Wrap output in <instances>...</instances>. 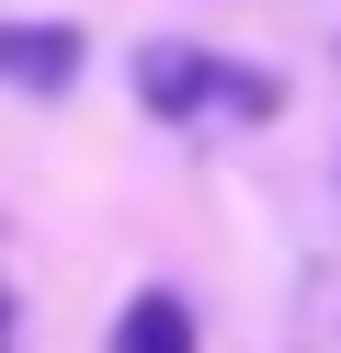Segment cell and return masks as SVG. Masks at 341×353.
I'll return each mask as SVG.
<instances>
[{
  "label": "cell",
  "instance_id": "cell-1",
  "mask_svg": "<svg viewBox=\"0 0 341 353\" xmlns=\"http://www.w3.org/2000/svg\"><path fill=\"white\" fill-rule=\"evenodd\" d=\"M227 92V57H205V46H136V103L148 114H205V103Z\"/></svg>",
  "mask_w": 341,
  "mask_h": 353
},
{
  "label": "cell",
  "instance_id": "cell-2",
  "mask_svg": "<svg viewBox=\"0 0 341 353\" xmlns=\"http://www.w3.org/2000/svg\"><path fill=\"white\" fill-rule=\"evenodd\" d=\"M0 80L34 92V103H57L68 80H80V34L68 23H0Z\"/></svg>",
  "mask_w": 341,
  "mask_h": 353
},
{
  "label": "cell",
  "instance_id": "cell-3",
  "mask_svg": "<svg viewBox=\"0 0 341 353\" xmlns=\"http://www.w3.org/2000/svg\"><path fill=\"white\" fill-rule=\"evenodd\" d=\"M114 353H194V307H182L171 285L125 296V319H114Z\"/></svg>",
  "mask_w": 341,
  "mask_h": 353
},
{
  "label": "cell",
  "instance_id": "cell-4",
  "mask_svg": "<svg viewBox=\"0 0 341 353\" xmlns=\"http://www.w3.org/2000/svg\"><path fill=\"white\" fill-rule=\"evenodd\" d=\"M0 319H12V285H0Z\"/></svg>",
  "mask_w": 341,
  "mask_h": 353
}]
</instances>
